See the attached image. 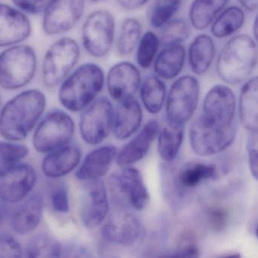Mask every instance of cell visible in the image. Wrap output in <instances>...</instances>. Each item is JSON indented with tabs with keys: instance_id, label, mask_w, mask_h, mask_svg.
<instances>
[{
	"instance_id": "obj_1",
	"label": "cell",
	"mask_w": 258,
	"mask_h": 258,
	"mask_svg": "<svg viewBox=\"0 0 258 258\" xmlns=\"http://www.w3.org/2000/svg\"><path fill=\"white\" fill-rule=\"evenodd\" d=\"M46 107V97L41 90L21 92L0 111V135L7 141L25 140L40 121Z\"/></svg>"
},
{
	"instance_id": "obj_2",
	"label": "cell",
	"mask_w": 258,
	"mask_h": 258,
	"mask_svg": "<svg viewBox=\"0 0 258 258\" xmlns=\"http://www.w3.org/2000/svg\"><path fill=\"white\" fill-rule=\"evenodd\" d=\"M104 83L105 75L100 66L94 63L81 64L60 84V103L72 112L83 111L96 99Z\"/></svg>"
},
{
	"instance_id": "obj_3",
	"label": "cell",
	"mask_w": 258,
	"mask_h": 258,
	"mask_svg": "<svg viewBox=\"0 0 258 258\" xmlns=\"http://www.w3.org/2000/svg\"><path fill=\"white\" fill-rule=\"evenodd\" d=\"M257 63L256 41L246 34L235 36L224 45L217 58V73L229 85L245 81Z\"/></svg>"
},
{
	"instance_id": "obj_4",
	"label": "cell",
	"mask_w": 258,
	"mask_h": 258,
	"mask_svg": "<svg viewBox=\"0 0 258 258\" xmlns=\"http://www.w3.org/2000/svg\"><path fill=\"white\" fill-rule=\"evenodd\" d=\"M37 58L31 46L17 44L0 53V87L16 90L28 85L36 74Z\"/></svg>"
},
{
	"instance_id": "obj_5",
	"label": "cell",
	"mask_w": 258,
	"mask_h": 258,
	"mask_svg": "<svg viewBox=\"0 0 258 258\" xmlns=\"http://www.w3.org/2000/svg\"><path fill=\"white\" fill-rule=\"evenodd\" d=\"M81 49L78 42L62 37L46 50L42 63V78L48 88L58 87L78 64Z\"/></svg>"
},
{
	"instance_id": "obj_6",
	"label": "cell",
	"mask_w": 258,
	"mask_h": 258,
	"mask_svg": "<svg viewBox=\"0 0 258 258\" xmlns=\"http://www.w3.org/2000/svg\"><path fill=\"white\" fill-rule=\"evenodd\" d=\"M75 130V121L68 113L62 110H52L36 126L33 146L40 153L52 152L69 145Z\"/></svg>"
},
{
	"instance_id": "obj_7",
	"label": "cell",
	"mask_w": 258,
	"mask_h": 258,
	"mask_svg": "<svg viewBox=\"0 0 258 258\" xmlns=\"http://www.w3.org/2000/svg\"><path fill=\"white\" fill-rule=\"evenodd\" d=\"M199 92V81L191 75L181 77L173 83L166 106L168 123L183 126L190 120L197 108Z\"/></svg>"
},
{
	"instance_id": "obj_8",
	"label": "cell",
	"mask_w": 258,
	"mask_h": 258,
	"mask_svg": "<svg viewBox=\"0 0 258 258\" xmlns=\"http://www.w3.org/2000/svg\"><path fill=\"white\" fill-rule=\"evenodd\" d=\"M115 22L110 12L96 10L90 13L82 28V43L87 53L102 58L109 52L114 42Z\"/></svg>"
},
{
	"instance_id": "obj_9",
	"label": "cell",
	"mask_w": 258,
	"mask_h": 258,
	"mask_svg": "<svg viewBox=\"0 0 258 258\" xmlns=\"http://www.w3.org/2000/svg\"><path fill=\"white\" fill-rule=\"evenodd\" d=\"M83 111L79 124L81 138L91 146L102 143L112 129L114 112L111 102L99 98Z\"/></svg>"
},
{
	"instance_id": "obj_10",
	"label": "cell",
	"mask_w": 258,
	"mask_h": 258,
	"mask_svg": "<svg viewBox=\"0 0 258 258\" xmlns=\"http://www.w3.org/2000/svg\"><path fill=\"white\" fill-rule=\"evenodd\" d=\"M236 131L235 123L226 127H217L205 124L197 118L190 126V145L200 156L217 155L232 144Z\"/></svg>"
},
{
	"instance_id": "obj_11",
	"label": "cell",
	"mask_w": 258,
	"mask_h": 258,
	"mask_svg": "<svg viewBox=\"0 0 258 258\" xmlns=\"http://www.w3.org/2000/svg\"><path fill=\"white\" fill-rule=\"evenodd\" d=\"M235 98L227 86L216 85L205 96L202 113L198 118L204 123L226 127L235 123Z\"/></svg>"
},
{
	"instance_id": "obj_12",
	"label": "cell",
	"mask_w": 258,
	"mask_h": 258,
	"mask_svg": "<svg viewBox=\"0 0 258 258\" xmlns=\"http://www.w3.org/2000/svg\"><path fill=\"white\" fill-rule=\"evenodd\" d=\"M84 10L85 0H50L43 12V31L49 36L69 32L81 20Z\"/></svg>"
},
{
	"instance_id": "obj_13",
	"label": "cell",
	"mask_w": 258,
	"mask_h": 258,
	"mask_svg": "<svg viewBox=\"0 0 258 258\" xmlns=\"http://www.w3.org/2000/svg\"><path fill=\"white\" fill-rule=\"evenodd\" d=\"M109 187L114 199L120 198L137 211L147 206L149 194L143 182L141 173L134 167H123L119 174H113L109 179Z\"/></svg>"
},
{
	"instance_id": "obj_14",
	"label": "cell",
	"mask_w": 258,
	"mask_h": 258,
	"mask_svg": "<svg viewBox=\"0 0 258 258\" xmlns=\"http://www.w3.org/2000/svg\"><path fill=\"white\" fill-rule=\"evenodd\" d=\"M108 211L106 186L101 179L87 181L81 198L80 217L87 229H93L102 224Z\"/></svg>"
},
{
	"instance_id": "obj_15",
	"label": "cell",
	"mask_w": 258,
	"mask_h": 258,
	"mask_svg": "<svg viewBox=\"0 0 258 258\" xmlns=\"http://www.w3.org/2000/svg\"><path fill=\"white\" fill-rule=\"evenodd\" d=\"M37 180L32 166L17 164L0 176V199L7 204H19L31 194Z\"/></svg>"
},
{
	"instance_id": "obj_16",
	"label": "cell",
	"mask_w": 258,
	"mask_h": 258,
	"mask_svg": "<svg viewBox=\"0 0 258 258\" xmlns=\"http://www.w3.org/2000/svg\"><path fill=\"white\" fill-rule=\"evenodd\" d=\"M143 233L138 217L126 211H117L110 216L102 229L103 238L113 244L132 245Z\"/></svg>"
},
{
	"instance_id": "obj_17",
	"label": "cell",
	"mask_w": 258,
	"mask_h": 258,
	"mask_svg": "<svg viewBox=\"0 0 258 258\" xmlns=\"http://www.w3.org/2000/svg\"><path fill=\"white\" fill-rule=\"evenodd\" d=\"M31 21L16 7L0 4V47L20 44L30 37Z\"/></svg>"
},
{
	"instance_id": "obj_18",
	"label": "cell",
	"mask_w": 258,
	"mask_h": 258,
	"mask_svg": "<svg viewBox=\"0 0 258 258\" xmlns=\"http://www.w3.org/2000/svg\"><path fill=\"white\" fill-rule=\"evenodd\" d=\"M140 84V70L128 61L114 64L107 75L108 93L114 100L118 102L134 98Z\"/></svg>"
},
{
	"instance_id": "obj_19",
	"label": "cell",
	"mask_w": 258,
	"mask_h": 258,
	"mask_svg": "<svg viewBox=\"0 0 258 258\" xmlns=\"http://www.w3.org/2000/svg\"><path fill=\"white\" fill-rule=\"evenodd\" d=\"M44 200L34 193L19 202L10 217V226L16 233L27 235L35 230L43 217Z\"/></svg>"
},
{
	"instance_id": "obj_20",
	"label": "cell",
	"mask_w": 258,
	"mask_h": 258,
	"mask_svg": "<svg viewBox=\"0 0 258 258\" xmlns=\"http://www.w3.org/2000/svg\"><path fill=\"white\" fill-rule=\"evenodd\" d=\"M158 130V122L155 120L148 122L141 131L119 151L115 159L117 164L123 168L131 167L143 159L149 152Z\"/></svg>"
},
{
	"instance_id": "obj_21",
	"label": "cell",
	"mask_w": 258,
	"mask_h": 258,
	"mask_svg": "<svg viewBox=\"0 0 258 258\" xmlns=\"http://www.w3.org/2000/svg\"><path fill=\"white\" fill-rule=\"evenodd\" d=\"M81 159L79 148L69 144L46 153L42 161V171L49 178L62 177L78 167Z\"/></svg>"
},
{
	"instance_id": "obj_22",
	"label": "cell",
	"mask_w": 258,
	"mask_h": 258,
	"mask_svg": "<svg viewBox=\"0 0 258 258\" xmlns=\"http://www.w3.org/2000/svg\"><path fill=\"white\" fill-rule=\"evenodd\" d=\"M114 146H104L90 152L77 170L75 176L79 180H95L105 176L117 157Z\"/></svg>"
},
{
	"instance_id": "obj_23",
	"label": "cell",
	"mask_w": 258,
	"mask_h": 258,
	"mask_svg": "<svg viewBox=\"0 0 258 258\" xmlns=\"http://www.w3.org/2000/svg\"><path fill=\"white\" fill-rule=\"evenodd\" d=\"M143 120V111L139 102L132 98L119 102L114 114L113 131L116 138L124 140L134 135Z\"/></svg>"
},
{
	"instance_id": "obj_24",
	"label": "cell",
	"mask_w": 258,
	"mask_h": 258,
	"mask_svg": "<svg viewBox=\"0 0 258 258\" xmlns=\"http://www.w3.org/2000/svg\"><path fill=\"white\" fill-rule=\"evenodd\" d=\"M239 117L249 132L258 130V79L250 78L241 88L239 96Z\"/></svg>"
},
{
	"instance_id": "obj_25",
	"label": "cell",
	"mask_w": 258,
	"mask_h": 258,
	"mask_svg": "<svg viewBox=\"0 0 258 258\" xmlns=\"http://www.w3.org/2000/svg\"><path fill=\"white\" fill-rule=\"evenodd\" d=\"M215 52V43L210 36H197L188 49V63L191 72L197 75L206 73L212 64Z\"/></svg>"
},
{
	"instance_id": "obj_26",
	"label": "cell",
	"mask_w": 258,
	"mask_h": 258,
	"mask_svg": "<svg viewBox=\"0 0 258 258\" xmlns=\"http://www.w3.org/2000/svg\"><path fill=\"white\" fill-rule=\"evenodd\" d=\"M185 60V49L181 44L167 46L157 56L154 71L157 77L173 80L182 72Z\"/></svg>"
},
{
	"instance_id": "obj_27",
	"label": "cell",
	"mask_w": 258,
	"mask_h": 258,
	"mask_svg": "<svg viewBox=\"0 0 258 258\" xmlns=\"http://www.w3.org/2000/svg\"><path fill=\"white\" fill-rule=\"evenodd\" d=\"M229 0H194L189 10V20L196 30L206 29Z\"/></svg>"
},
{
	"instance_id": "obj_28",
	"label": "cell",
	"mask_w": 258,
	"mask_h": 258,
	"mask_svg": "<svg viewBox=\"0 0 258 258\" xmlns=\"http://www.w3.org/2000/svg\"><path fill=\"white\" fill-rule=\"evenodd\" d=\"M244 11L238 7H230L223 10L211 26V33L216 38H226L235 34L244 25Z\"/></svg>"
},
{
	"instance_id": "obj_29",
	"label": "cell",
	"mask_w": 258,
	"mask_h": 258,
	"mask_svg": "<svg viewBox=\"0 0 258 258\" xmlns=\"http://www.w3.org/2000/svg\"><path fill=\"white\" fill-rule=\"evenodd\" d=\"M140 96L146 109L151 114H158L165 100V84L158 77H147L142 84Z\"/></svg>"
},
{
	"instance_id": "obj_30",
	"label": "cell",
	"mask_w": 258,
	"mask_h": 258,
	"mask_svg": "<svg viewBox=\"0 0 258 258\" xmlns=\"http://www.w3.org/2000/svg\"><path fill=\"white\" fill-rule=\"evenodd\" d=\"M183 126L168 123L160 133L158 150L164 161H173L179 153L183 140Z\"/></svg>"
},
{
	"instance_id": "obj_31",
	"label": "cell",
	"mask_w": 258,
	"mask_h": 258,
	"mask_svg": "<svg viewBox=\"0 0 258 258\" xmlns=\"http://www.w3.org/2000/svg\"><path fill=\"white\" fill-rule=\"evenodd\" d=\"M24 252L28 257H60L63 249L59 241L52 235L39 233L28 241Z\"/></svg>"
},
{
	"instance_id": "obj_32",
	"label": "cell",
	"mask_w": 258,
	"mask_h": 258,
	"mask_svg": "<svg viewBox=\"0 0 258 258\" xmlns=\"http://www.w3.org/2000/svg\"><path fill=\"white\" fill-rule=\"evenodd\" d=\"M217 174L214 164L206 163H190L187 164L178 176L179 183L185 188H193L206 179H213Z\"/></svg>"
},
{
	"instance_id": "obj_33",
	"label": "cell",
	"mask_w": 258,
	"mask_h": 258,
	"mask_svg": "<svg viewBox=\"0 0 258 258\" xmlns=\"http://www.w3.org/2000/svg\"><path fill=\"white\" fill-rule=\"evenodd\" d=\"M143 26L137 19L129 18L124 20L120 28L117 40V52L126 56L134 52L142 37Z\"/></svg>"
},
{
	"instance_id": "obj_34",
	"label": "cell",
	"mask_w": 258,
	"mask_h": 258,
	"mask_svg": "<svg viewBox=\"0 0 258 258\" xmlns=\"http://www.w3.org/2000/svg\"><path fill=\"white\" fill-rule=\"evenodd\" d=\"M29 149L16 142H0V176L28 157Z\"/></svg>"
},
{
	"instance_id": "obj_35",
	"label": "cell",
	"mask_w": 258,
	"mask_h": 258,
	"mask_svg": "<svg viewBox=\"0 0 258 258\" xmlns=\"http://www.w3.org/2000/svg\"><path fill=\"white\" fill-rule=\"evenodd\" d=\"M164 26L159 39L160 44L163 46L180 44L189 37V25L184 19L169 21Z\"/></svg>"
},
{
	"instance_id": "obj_36",
	"label": "cell",
	"mask_w": 258,
	"mask_h": 258,
	"mask_svg": "<svg viewBox=\"0 0 258 258\" xmlns=\"http://www.w3.org/2000/svg\"><path fill=\"white\" fill-rule=\"evenodd\" d=\"M137 61L144 69H149L156 57L160 46L159 38L152 31L145 33L138 43Z\"/></svg>"
},
{
	"instance_id": "obj_37",
	"label": "cell",
	"mask_w": 258,
	"mask_h": 258,
	"mask_svg": "<svg viewBox=\"0 0 258 258\" xmlns=\"http://www.w3.org/2000/svg\"><path fill=\"white\" fill-rule=\"evenodd\" d=\"M184 0H156L152 9L150 24L154 28H160L171 20Z\"/></svg>"
},
{
	"instance_id": "obj_38",
	"label": "cell",
	"mask_w": 258,
	"mask_h": 258,
	"mask_svg": "<svg viewBox=\"0 0 258 258\" xmlns=\"http://www.w3.org/2000/svg\"><path fill=\"white\" fill-rule=\"evenodd\" d=\"M24 250L20 243L10 234L0 233V258L22 257Z\"/></svg>"
},
{
	"instance_id": "obj_39",
	"label": "cell",
	"mask_w": 258,
	"mask_h": 258,
	"mask_svg": "<svg viewBox=\"0 0 258 258\" xmlns=\"http://www.w3.org/2000/svg\"><path fill=\"white\" fill-rule=\"evenodd\" d=\"M50 200L52 208L56 212L66 214L70 210L69 192L64 185L60 184L52 188Z\"/></svg>"
},
{
	"instance_id": "obj_40",
	"label": "cell",
	"mask_w": 258,
	"mask_h": 258,
	"mask_svg": "<svg viewBox=\"0 0 258 258\" xmlns=\"http://www.w3.org/2000/svg\"><path fill=\"white\" fill-rule=\"evenodd\" d=\"M18 10L25 14L36 15L43 13L50 0H12Z\"/></svg>"
},
{
	"instance_id": "obj_41",
	"label": "cell",
	"mask_w": 258,
	"mask_h": 258,
	"mask_svg": "<svg viewBox=\"0 0 258 258\" xmlns=\"http://www.w3.org/2000/svg\"><path fill=\"white\" fill-rule=\"evenodd\" d=\"M208 221L210 226L215 231H221L227 226L229 213L225 208H212L208 213Z\"/></svg>"
},
{
	"instance_id": "obj_42",
	"label": "cell",
	"mask_w": 258,
	"mask_h": 258,
	"mask_svg": "<svg viewBox=\"0 0 258 258\" xmlns=\"http://www.w3.org/2000/svg\"><path fill=\"white\" fill-rule=\"evenodd\" d=\"M248 163L250 173L257 179V132H250L247 143Z\"/></svg>"
},
{
	"instance_id": "obj_43",
	"label": "cell",
	"mask_w": 258,
	"mask_h": 258,
	"mask_svg": "<svg viewBox=\"0 0 258 258\" xmlns=\"http://www.w3.org/2000/svg\"><path fill=\"white\" fill-rule=\"evenodd\" d=\"M174 256L196 257L199 256V248L196 245V239L191 234H186L179 242V247Z\"/></svg>"
},
{
	"instance_id": "obj_44",
	"label": "cell",
	"mask_w": 258,
	"mask_h": 258,
	"mask_svg": "<svg viewBox=\"0 0 258 258\" xmlns=\"http://www.w3.org/2000/svg\"><path fill=\"white\" fill-rule=\"evenodd\" d=\"M117 4L126 10H135L144 6L149 0H117Z\"/></svg>"
},
{
	"instance_id": "obj_45",
	"label": "cell",
	"mask_w": 258,
	"mask_h": 258,
	"mask_svg": "<svg viewBox=\"0 0 258 258\" xmlns=\"http://www.w3.org/2000/svg\"><path fill=\"white\" fill-rule=\"evenodd\" d=\"M239 4L249 12H254L257 10L258 0H238Z\"/></svg>"
},
{
	"instance_id": "obj_46",
	"label": "cell",
	"mask_w": 258,
	"mask_h": 258,
	"mask_svg": "<svg viewBox=\"0 0 258 258\" xmlns=\"http://www.w3.org/2000/svg\"><path fill=\"white\" fill-rule=\"evenodd\" d=\"M253 36H254L255 40H257V18H255L254 22L253 25Z\"/></svg>"
},
{
	"instance_id": "obj_47",
	"label": "cell",
	"mask_w": 258,
	"mask_h": 258,
	"mask_svg": "<svg viewBox=\"0 0 258 258\" xmlns=\"http://www.w3.org/2000/svg\"><path fill=\"white\" fill-rule=\"evenodd\" d=\"M92 2H100V1H102V0H91Z\"/></svg>"
},
{
	"instance_id": "obj_48",
	"label": "cell",
	"mask_w": 258,
	"mask_h": 258,
	"mask_svg": "<svg viewBox=\"0 0 258 258\" xmlns=\"http://www.w3.org/2000/svg\"><path fill=\"white\" fill-rule=\"evenodd\" d=\"M0 106H1V99H0Z\"/></svg>"
}]
</instances>
